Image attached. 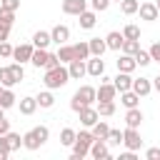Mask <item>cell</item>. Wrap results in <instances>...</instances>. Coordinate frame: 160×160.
<instances>
[{
    "label": "cell",
    "mask_w": 160,
    "mask_h": 160,
    "mask_svg": "<svg viewBox=\"0 0 160 160\" xmlns=\"http://www.w3.org/2000/svg\"><path fill=\"white\" fill-rule=\"evenodd\" d=\"M68 80H70V72H68V68L60 62V65H55V68H48L45 70V78H42V82H45V88L48 90H58V88H65L68 85Z\"/></svg>",
    "instance_id": "1"
},
{
    "label": "cell",
    "mask_w": 160,
    "mask_h": 160,
    "mask_svg": "<svg viewBox=\"0 0 160 160\" xmlns=\"http://www.w3.org/2000/svg\"><path fill=\"white\" fill-rule=\"evenodd\" d=\"M92 102H98V88L82 85V88L75 90V95H72V100H70V108H72L75 112H80L85 105H92Z\"/></svg>",
    "instance_id": "2"
},
{
    "label": "cell",
    "mask_w": 160,
    "mask_h": 160,
    "mask_svg": "<svg viewBox=\"0 0 160 160\" xmlns=\"http://www.w3.org/2000/svg\"><path fill=\"white\" fill-rule=\"evenodd\" d=\"M48 138H50L48 125H38V128H32V130H28V132L22 135V148L38 150V148H42V145L48 142Z\"/></svg>",
    "instance_id": "3"
},
{
    "label": "cell",
    "mask_w": 160,
    "mask_h": 160,
    "mask_svg": "<svg viewBox=\"0 0 160 160\" xmlns=\"http://www.w3.org/2000/svg\"><path fill=\"white\" fill-rule=\"evenodd\" d=\"M98 138L92 135V130L88 132V130H82V132H78V138H75V142H72V160H82L88 152H90V145L95 142Z\"/></svg>",
    "instance_id": "4"
},
{
    "label": "cell",
    "mask_w": 160,
    "mask_h": 160,
    "mask_svg": "<svg viewBox=\"0 0 160 160\" xmlns=\"http://www.w3.org/2000/svg\"><path fill=\"white\" fill-rule=\"evenodd\" d=\"M122 145L128 148V150H140V145H142V138H140V132H138V128H125L122 130Z\"/></svg>",
    "instance_id": "5"
},
{
    "label": "cell",
    "mask_w": 160,
    "mask_h": 160,
    "mask_svg": "<svg viewBox=\"0 0 160 160\" xmlns=\"http://www.w3.org/2000/svg\"><path fill=\"white\" fill-rule=\"evenodd\" d=\"M138 12H140V20H148V22H155L160 18V10H158L155 2H140Z\"/></svg>",
    "instance_id": "6"
},
{
    "label": "cell",
    "mask_w": 160,
    "mask_h": 160,
    "mask_svg": "<svg viewBox=\"0 0 160 160\" xmlns=\"http://www.w3.org/2000/svg\"><path fill=\"white\" fill-rule=\"evenodd\" d=\"M32 52H35V45H32V42H22V45H18V48L12 50V58H15L18 62H30V60H32Z\"/></svg>",
    "instance_id": "7"
},
{
    "label": "cell",
    "mask_w": 160,
    "mask_h": 160,
    "mask_svg": "<svg viewBox=\"0 0 160 160\" xmlns=\"http://www.w3.org/2000/svg\"><path fill=\"white\" fill-rule=\"evenodd\" d=\"M78 115H80V122H82L85 128H92V125L100 120V112H98V108H92V105H85Z\"/></svg>",
    "instance_id": "8"
},
{
    "label": "cell",
    "mask_w": 160,
    "mask_h": 160,
    "mask_svg": "<svg viewBox=\"0 0 160 160\" xmlns=\"http://www.w3.org/2000/svg\"><path fill=\"white\" fill-rule=\"evenodd\" d=\"M68 72H70V80H80L82 75H88V62L75 58V60L68 62Z\"/></svg>",
    "instance_id": "9"
},
{
    "label": "cell",
    "mask_w": 160,
    "mask_h": 160,
    "mask_svg": "<svg viewBox=\"0 0 160 160\" xmlns=\"http://www.w3.org/2000/svg\"><path fill=\"white\" fill-rule=\"evenodd\" d=\"M115 95H118V88L110 82V78H102L98 88V100H115Z\"/></svg>",
    "instance_id": "10"
},
{
    "label": "cell",
    "mask_w": 160,
    "mask_h": 160,
    "mask_svg": "<svg viewBox=\"0 0 160 160\" xmlns=\"http://www.w3.org/2000/svg\"><path fill=\"white\" fill-rule=\"evenodd\" d=\"M85 62H88V75H92V78H102V75H105V62H102V58L90 55Z\"/></svg>",
    "instance_id": "11"
},
{
    "label": "cell",
    "mask_w": 160,
    "mask_h": 160,
    "mask_svg": "<svg viewBox=\"0 0 160 160\" xmlns=\"http://www.w3.org/2000/svg\"><path fill=\"white\" fill-rule=\"evenodd\" d=\"M132 90H135L140 98L150 95V92H152V78H132Z\"/></svg>",
    "instance_id": "12"
},
{
    "label": "cell",
    "mask_w": 160,
    "mask_h": 160,
    "mask_svg": "<svg viewBox=\"0 0 160 160\" xmlns=\"http://www.w3.org/2000/svg\"><path fill=\"white\" fill-rule=\"evenodd\" d=\"M82 10H88V0H62L65 15H80Z\"/></svg>",
    "instance_id": "13"
},
{
    "label": "cell",
    "mask_w": 160,
    "mask_h": 160,
    "mask_svg": "<svg viewBox=\"0 0 160 160\" xmlns=\"http://www.w3.org/2000/svg\"><path fill=\"white\" fill-rule=\"evenodd\" d=\"M112 85L118 88V92L132 90V78H130V72H122V70H118V75L112 78Z\"/></svg>",
    "instance_id": "14"
},
{
    "label": "cell",
    "mask_w": 160,
    "mask_h": 160,
    "mask_svg": "<svg viewBox=\"0 0 160 160\" xmlns=\"http://www.w3.org/2000/svg\"><path fill=\"white\" fill-rule=\"evenodd\" d=\"M50 38H52V42L65 45V42L70 40V28H68V25H55V28L50 30Z\"/></svg>",
    "instance_id": "15"
},
{
    "label": "cell",
    "mask_w": 160,
    "mask_h": 160,
    "mask_svg": "<svg viewBox=\"0 0 160 160\" xmlns=\"http://www.w3.org/2000/svg\"><path fill=\"white\" fill-rule=\"evenodd\" d=\"M90 155H92L95 160H105V158H110V150H108V140H95V142L90 145Z\"/></svg>",
    "instance_id": "16"
},
{
    "label": "cell",
    "mask_w": 160,
    "mask_h": 160,
    "mask_svg": "<svg viewBox=\"0 0 160 160\" xmlns=\"http://www.w3.org/2000/svg\"><path fill=\"white\" fill-rule=\"evenodd\" d=\"M122 42H125V35L118 32V30H112V32L105 35V45H108V50H122Z\"/></svg>",
    "instance_id": "17"
},
{
    "label": "cell",
    "mask_w": 160,
    "mask_h": 160,
    "mask_svg": "<svg viewBox=\"0 0 160 160\" xmlns=\"http://www.w3.org/2000/svg\"><path fill=\"white\" fill-rule=\"evenodd\" d=\"M78 18H80L78 22H80V28H82V30H92V28H95V22H98V15H95V10H82Z\"/></svg>",
    "instance_id": "18"
},
{
    "label": "cell",
    "mask_w": 160,
    "mask_h": 160,
    "mask_svg": "<svg viewBox=\"0 0 160 160\" xmlns=\"http://www.w3.org/2000/svg\"><path fill=\"white\" fill-rule=\"evenodd\" d=\"M138 68V62H135V55H128V52H122L120 58H118V70H122V72H132Z\"/></svg>",
    "instance_id": "19"
},
{
    "label": "cell",
    "mask_w": 160,
    "mask_h": 160,
    "mask_svg": "<svg viewBox=\"0 0 160 160\" xmlns=\"http://www.w3.org/2000/svg\"><path fill=\"white\" fill-rule=\"evenodd\" d=\"M140 122H142L140 108H128V112H125V125H128V128H140Z\"/></svg>",
    "instance_id": "20"
},
{
    "label": "cell",
    "mask_w": 160,
    "mask_h": 160,
    "mask_svg": "<svg viewBox=\"0 0 160 160\" xmlns=\"http://www.w3.org/2000/svg\"><path fill=\"white\" fill-rule=\"evenodd\" d=\"M48 58H50V52H48V48H35V52H32V65L35 68H48Z\"/></svg>",
    "instance_id": "21"
},
{
    "label": "cell",
    "mask_w": 160,
    "mask_h": 160,
    "mask_svg": "<svg viewBox=\"0 0 160 160\" xmlns=\"http://www.w3.org/2000/svg\"><path fill=\"white\" fill-rule=\"evenodd\" d=\"M40 105H38V98H20V115H32L35 110H38Z\"/></svg>",
    "instance_id": "22"
},
{
    "label": "cell",
    "mask_w": 160,
    "mask_h": 160,
    "mask_svg": "<svg viewBox=\"0 0 160 160\" xmlns=\"http://www.w3.org/2000/svg\"><path fill=\"white\" fill-rule=\"evenodd\" d=\"M88 45H90V55H95V58H102V52L108 50L105 40H100V38H90Z\"/></svg>",
    "instance_id": "23"
},
{
    "label": "cell",
    "mask_w": 160,
    "mask_h": 160,
    "mask_svg": "<svg viewBox=\"0 0 160 160\" xmlns=\"http://www.w3.org/2000/svg\"><path fill=\"white\" fill-rule=\"evenodd\" d=\"M120 102H122L125 108H138L140 95H138L135 90H125V92H120Z\"/></svg>",
    "instance_id": "24"
},
{
    "label": "cell",
    "mask_w": 160,
    "mask_h": 160,
    "mask_svg": "<svg viewBox=\"0 0 160 160\" xmlns=\"http://www.w3.org/2000/svg\"><path fill=\"white\" fill-rule=\"evenodd\" d=\"M0 85H2V88H12V85H18V80H15L12 70H10V65L0 68Z\"/></svg>",
    "instance_id": "25"
},
{
    "label": "cell",
    "mask_w": 160,
    "mask_h": 160,
    "mask_svg": "<svg viewBox=\"0 0 160 160\" xmlns=\"http://www.w3.org/2000/svg\"><path fill=\"white\" fill-rule=\"evenodd\" d=\"M50 42H52V38H50L48 30H38V32L32 35V45H35V48H48Z\"/></svg>",
    "instance_id": "26"
},
{
    "label": "cell",
    "mask_w": 160,
    "mask_h": 160,
    "mask_svg": "<svg viewBox=\"0 0 160 160\" xmlns=\"http://www.w3.org/2000/svg\"><path fill=\"white\" fill-rule=\"evenodd\" d=\"M58 58H60L62 65H68L70 60H75V50H72V45H68V42L60 45V48H58Z\"/></svg>",
    "instance_id": "27"
},
{
    "label": "cell",
    "mask_w": 160,
    "mask_h": 160,
    "mask_svg": "<svg viewBox=\"0 0 160 160\" xmlns=\"http://www.w3.org/2000/svg\"><path fill=\"white\" fill-rule=\"evenodd\" d=\"M15 102H18L15 92H12L10 88H2V92H0V108H5V110H8V108H12Z\"/></svg>",
    "instance_id": "28"
},
{
    "label": "cell",
    "mask_w": 160,
    "mask_h": 160,
    "mask_svg": "<svg viewBox=\"0 0 160 160\" xmlns=\"http://www.w3.org/2000/svg\"><path fill=\"white\" fill-rule=\"evenodd\" d=\"M72 50H75V58H78V60H88V58H90V45H88V40L75 42Z\"/></svg>",
    "instance_id": "29"
},
{
    "label": "cell",
    "mask_w": 160,
    "mask_h": 160,
    "mask_svg": "<svg viewBox=\"0 0 160 160\" xmlns=\"http://www.w3.org/2000/svg\"><path fill=\"white\" fill-rule=\"evenodd\" d=\"M108 132H110V125H108L105 120H98V122L92 125V135H95L98 140H108Z\"/></svg>",
    "instance_id": "30"
},
{
    "label": "cell",
    "mask_w": 160,
    "mask_h": 160,
    "mask_svg": "<svg viewBox=\"0 0 160 160\" xmlns=\"http://www.w3.org/2000/svg\"><path fill=\"white\" fill-rule=\"evenodd\" d=\"M75 138H78V132H75L72 128H62V130H60V145H65V148H72Z\"/></svg>",
    "instance_id": "31"
},
{
    "label": "cell",
    "mask_w": 160,
    "mask_h": 160,
    "mask_svg": "<svg viewBox=\"0 0 160 160\" xmlns=\"http://www.w3.org/2000/svg\"><path fill=\"white\" fill-rule=\"evenodd\" d=\"M98 112L102 118H110L115 112V100H98Z\"/></svg>",
    "instance_id": "32"
},
{
    "label": "cell",
    "mask_w": 160,
    "mask_h": 160,
    "mask_svg": "<svg viewBox=\"0 0 160 160\" xmlns=\"http://www.w3.org/2000/svg\"><path fill=\"white\" fill-rule=\"evenodd\" d=\"M38 98V105L40 108H52L55 105V98H52V92L50 90H45V92H40V95H35Z\"/></svg>",
    "instance_id": "33"
},
{
    "label": "cell",
    "mask_w": 160,
    "mask_h": 160,
    "mask_svg": "<svg viewBox=\"0 0 160 160\" xmlns=\"http://www.w3.org/2000/svg\"><path fill=\"white\" fill-rule=\"evenodd\" d=\"M5 140H8V148H10V152H12V150H18V148L22 145V138H20L18 132H5Z\"/></svg>",
    "instance_id": "34"
},
{
    "label": "cell",
    "mask_w": 160,
    "mask_h": 160,
    "mask_svg": "<svg viewBox=\"0 0 160 160\" xmlns=\"http://www.w3.org/2000/svg\"><path fill=\"white\" fill-rule=\"evenodd\" d=\"M138 8H140V2H138V0H122V2H120V10H122L125 15H135V12H138Z\"/></svg>",
    "instance_id": "35"
},
{
    "label": "cell",
    "mask_w": 160,
    "mask_h": 160,
    "mask_svg": "<svg viewBox=\"0 0 160 160\" xmlns=\"http://www.w3.org/2000/svg\"><path fill=\"white\" fill-rule=\"evenodd\" d=\"M135 62H138L140 68L150 65V62H152V58H150V50H138V52H135Z\"/></svg>",
    "instance_id": "36"
},
{
    "label": "cell",
    "mask_w": 160,
    "mask_h": 160,
    "mask_svg": "<svg viewBox=\"0 0 160 160\" xmlns=\"http://www.w3.org/2000/svg\"><path fill=\"white\" fill-rule=\"evenodd\" d=\"M122 35H125L128 40H140V28H138V25H125V28H122Z\"/></svg>",
    "instance_id": "37"
},
{
    "label": "cell",
    "mask_w": 160,
    "mask_h": 160,
    "mask_svg": "<svg viewBox=\"0 0 160 160\" xmlns=\"http://www.w3.org/2000/svg\"><path fill=\"white\" fill-rule=\"evenodd\" d=\"M138 50H140V40H128V38H125V42H122V52L135 55Z\"/></svg>",
    "instance_id": "38"
},
{
    "label": "cell",
    "mask_w": 160,
    "mask_h": 160,
    "mask_svg": "<svg viewBox=\"0 0 160 160\" xmlns=\"http://www.w3.org/2000/svg\"><path fill=\"white\" fill-rule=\"evenodd\" d=\"M0 22L12 28V22H15V12H12V10H5V8H0Z\"/></svg>",
    "instance_id": "39"
},
{
    "label": "cell",
    "mask_w": 160,
    "mask_h": 160,
    "mask_svg": "<svg viewBox=\"0 0 160 160\" xmlns=\"http://www.w3.org/2000/svg\"><path fill=\"white\" fill-rule=\"evenodd\" d=\"M10 70H12V75H15V80H18V82H20L22 78H25V70H22V62H18V60H15V62H10Z\"/></svg>",
    "instance_id": "40"
},
{
    "label": "cell",
    "mask_w": 160,
    "mask_h": 160,
    "mask_svg": "<svg viewBox=\"0 0 160 160\" xmlns=\"http://www.w3.org/2000/svg\"><path fill=\"white\" fill-rule=\"evenodd\" d=\"M110 2H112V0H90V5H92L95 12H105V10L110 8Z\"/></svg>",
    "instance_id": "41"
},
{
    "label": "cell",
    "mask_w": 160,
    "mask_h": 160,
    "mask_svg": "<svg viewBox=\"0 0 160 160\" xmlns=\"http://www.w3.org/2000/svg\"><path fill=\"white\" fill-rule=\"evenodd\" d=\"M108 142H110V145H120V142H122V132L110 128V132H108Z\"/></svg>",
    "instance_id": "42"
},
{
    "label": "cell",
    "mask_w": 160,
    "mask_h": 160,
    "mask_svg": "<svg viewBox=\"0 0 160 160\" xmlns=\"http://www.w3.org/2000/svg\"><path fill=\"white\" fill-rule=\"evenodd\" d=\"M12 50H15V48H12L8 40L0 42V58H12Z\"/></svg>",
    "instance_id": "43"
},
{
    "label": "cell",
    "mask_w": 160,
    "mask_h": 160,
    "mask_svg": "<svg viewBox=\"0 0 160 160\" xmlns=\"http://www.w3.org/2000/svg\"><path fill=\"white\" fill-rule=\"evenodd\" d=\"M0 8H5V10H12V12H18V8H20V0H0Z\"/></svg>",
    "instance_id": "44"
},
{
    "label": "cell",
    "mask_w": 160,
    "mask_h": 160,
    "mask_svg": "<svg viewBox=\"0 0 160 160\" xmlns=\"http://www.w3.org/2000/svg\"><path fill=\"white\" fill-rule=\"evenodd\" d=\"M150 58H152L155 62H160V42H152V45H150Z\"/></svg>",
    "instance_id": "45"
},
{
    "label": "cell",
    "mask_w": 160,
    "mask_h": 160,
    "mask_svg": "<svg viewBox=\"0 0 160 160\" xmlns=\"http://www.w3.org/2000/svg\"><path fill=\"white\" fill-rule=\"evenodd\" d=\"M145 158H148V160H160V148H148Z\"/></svg>",
    "instance_id": "46"
},
{
    "label": "cell",
    "mask_w": 160,
    "mask_h": 160,
    "mask_svg": "<svg viewBox=\"0 0 160 160\" xmlns=\"http://www.w3.org/2000/svg\"><path fill=\"white\" fill-rule=\"evenodd\" d=\"M8 38H10V25H2V22H0V42L8 40Z\"/></svg>",
    "instance_id": "47"
},
{
    "label": "cell",
    "mask_w": 160,
    "mask_h": 160,
    "mask_svg": "<svg viewBox=\"0 0 160 160\" xmlns=\"http://www.w3.org/2000/svg\"><path fill=\"white\" fill-rule=\"evenodd\" d=\"M120 160H138V155H135V150H125V152H120Z\"/></svg>",
    "instance_id": "48"
},
{
    "label": "cell",
    "mask_w": 160,
    "mask_h": 160,
    "mask_svg": "<svg viewBox=\"0 0 160 160\" xmlns=\"http://www.w3.org/2000/svg\"><path fill=\"white\" fill-rule=\"evenodd\" d=\"M5 132H10V120L0 118V135H5Z\"/></svg>",
    "instance_id": "49"
},
{
    "label": "cell",
    "mask_w": 160,
    "mask_h": 160,
    "mask_svg": "<svg viewBox=\"0 0 160 160\" xmlns=\"http://www.w3.org/2000/svg\"><path fill=\"white\" fill-rule=\"evenodd\" d=\"M152 90H158V92H160V75H158V78H152Z\"/></svg>",
    "instance_id": "50"
},
{
    "label": "cell",
    "mask_w": 160,
    "mask_h": 160,
    "mask_svg": "<svg viewBox=\"0 0 160 160\" xmlns=\"http://www.w3.org/2000/svg\"><path fill=\"white\" fill-rule=\"evenodd\" d=\"M8 155H10V152H5V150H0V160H5Z\"/></svg>",
    "instance_id": "51"
},
{
    "label": "cell",
    "mask_w": 160,
    "mask_h": 160,
    "mask_svg": "<svg viewBox=\"0 0 160 160\" xmlns=\"http://www.w3.org/2000/svg\"><path fill=\"white\" fill-rule=\"evenodd\" d=\"M2 110H5V108H0V118H5V115H2Z\"/></svg>",
    "instance_id": "52"
},
{
    "label": "cell",
    "mask_w": 160,
    "mask_h": 160,
    "mask_svg": "<svg viewBox=\"0 0 160 160\" xmlns=\"http://www.w3.org/2000/svg\"><path fill=\"white\" fill-rule=\"evenodd\" d=\"M155 5H158V10H160V0H155Z\"/></svg>",
    "instance_id": "53"
},
{
    "label": "cell",
    "mask_w": 160,
    "mask_h": 160,
    "mask_svg": "<svg viewBox=\"0 0 160 160\" xmlns=\"http://www.w3.org/2000/svg\"><path fill=\"white\" fill-rule=\"evenodd\" d=\"M112 2H122V0H112Z\"/></svg>",
    "instance_id": "54"
},
{
    "label": "cell",
    "mask_w": 160,
    "mask_h": 160,
    "mask_svg": "<svg viewBox=\"0 0 160 160\" xmlns=\"http://www.w3.org/2000/svg\"><path fill=\"white\" fill-rule=\"evenodd\" d=\"M0 92H2V85H0Z\"/></svg>",
    "instance_id": "55"
}]
</instances>
